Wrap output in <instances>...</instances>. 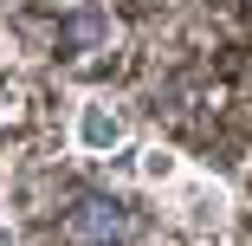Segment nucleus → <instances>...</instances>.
Segmentation results:
<instances>
[{
  "mask_svg": "<svg viewBox=\"0 0 252 246\" xmlns=\"http://www.w3.org/2000/svg\"><path fill=\"white\" fill-rule=\"evenodd\" d=\"M0 246H13V227H0Z\"/></svg>",
  "mask_w": 252,
  "mask_h": 246,
  "instance_id": "20e7f679",
  "label": "nucleus"
},
{
  "mask_svg": "<svg viewBox=\"0 0 252 246\" xmlns=\"http://www.w3.org/2000/svg\"><path fill=\"white\" fill-rule=\"evenodd\" d=\"M136 169H142L149 181H168V175H175V156H168V149H142V162H136Z\"/></svg>",
  "mask_w": 252,
  "mask_h": 246,
  "instance_id": "7ed1b4c3",
  "label": "nucleus"
},
{
  "mask_svg": "<svg viewBox=\"0 0 252 246\" xmlns=\"http://www.w3.org/2000/svg\"><path fill=\"white\" fill-rule=\"evenodd\" d=\"M123 136H129V123H123L117 104H104V97H84V104H78V149H84V156L123 149Z\"/></svg>",
  "mask_w": 252,
  "mask_h": 246,
  "instance_id": "f03ea898",
  "label": "nucleus"
},
{
  "mask_svg": "<svg viewBox=\"0 0 252 246\" xmlns=\"http://www.w3.org/2000/svg\"><path fill=\"white\" fill-rule=\"evenodd\" d=\"M65 233L84 240V246H129L136 240V214L117 194H78L71 214H65Z\"/></svg>",
  "mask_w": 252,
  "mask_h": 246,
  "instance_id": "f257e3e1",
  "label": "nucleus"
}]
</instances>
